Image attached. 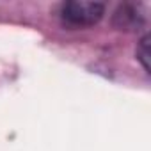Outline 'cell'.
Wrapping results in <instances>:
<instances>
[{"instance_id":"cell-1","label":"cell","mask_w":151,"mask_h":151,"mask_svg":"<svg viewBox=\"0 0 151 151\" xmlns=\"http://www.w3.org/2000/svg\"><path fill=\"white\" fill-rule=\"evenodd\" d=\"M103 4L100 2H66L60 9V18L69 27H91L103 16Z\"/></svg>"},{"instance_id":"cell-2","label":"cell","mask_w":151,"mask_h":151,"mask_svg":"<svg viewBox=\"0 0 151 151\" xmlns=\"http://www.w3.org/2000/svg\"><path fill=\"white\" fill-rule=\"evenodd\" d=\"M142 22H144V16L139 6L135 4H123L114 14V23L121 30H135L142 25Z\"/></svg>"},{"instance_id":"cell-3","label":"cell","mask_w":151,"mask_h":151,"mask_svg":"<svg viewBox=\"0 0 151 151\" xmlns=\"http://www.w3.org/2000/svg\"><path fill=\"white\" fill-rule=\"evenodd\" d=\"M137 55H139V59H140L144 69L147 71V69H149V37H147V36L140 41V46H139V50H137Z\"/></svg>"}]
</instances>
